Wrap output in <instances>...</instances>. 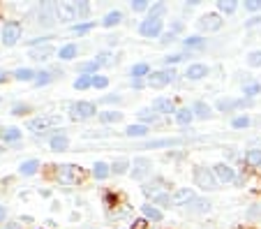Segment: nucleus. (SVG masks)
<instances>
[{"mask_svg":"<svg viewBox=\"0 0 261 229\" xmlns=\"http://www.w3.org/2000/svg\"><path fill=\"white\" fill-rule=\"evenodd\" d=\"M173 79H176V70L167 67V70H160V72H150L146 84L150 86V88H164V86H169Z\"/></svg>","mask_w":261,"mask_h":229,"instance_id":"1","label":"nucleus"},{"mask_svg":"<svg viewBox=\"0 0 261 229\" xmlns=\"http://www.w3.org/2000/svg\"><path fill=\"white\" fill-rule=\"evenodd\" d=\"M194 183L201 190H217V179L211 169H203V167H194Z\"/></svg>","mask_w":261,"mask_h":229,"instance_id":"2","label":"nucleus"},{"mask_svg":"<svg viewBox=\"0 0 261 229\" xmlns=\"http://www.w3.org/2000/svg\"><path fill=\"white\" fill-rule=\"evenodd\" d=\"M0 40L5 46H14L16 42L21 40V23L19 21H7L3 26V33H0Z\"/></svg>","mask_w":261,"mask_h":229,"instance_id":"3","label":"nucleus"},{"mask_svg":"<svg viewBox=\"0 0 261 229\" xmlns=\"http://www.w3.org/2000/svg\"><path fill=\"white\" fill-rule=\"evenodd\" d=\"M69 111H72L74 120H88V118H93V116L97 114V109H95L93 102H86V100L74 102V105L69 107Z\"/></svg>","mask_w":261,"mask_h":229,"instance_id":"4","label":"nucleus"},{"mask_svg":"<svg viewBox=\"0 0 261 229\" xmlns=\"http://www.w3.org/2000/svg\"><path fill=\"white\" fill-rule=\"evenodd\" d=\"M222 26H224V21H222L220 12H208V14H203L201 21H199V30H203V33H217Z\"/></svg>","mask_w":261,"mask_h":229,"instance_id":"5","label":"nucleus"},{"mask_svg":"<svg viewBox=\"0 0 261 229\" xmlns=\"http://www.w3.org/2000/svg\"><path fill=\"white\" fill-rule=\"evenodd\" d=\"M56 176H58V183L74 185L81 179V171H79V167H74V165H63V167H58V174Z\"/></svg>","mask_w":261,"mask_h":229,"instance_id":"6","label":"nucleus"},{"mask_svg":"<svg viewBox=\"0 0 261 229\" xmlns=\"http://www.w3.org/2000/svg\"><path fill=\"white\" fill-rule=\"evenodd\" d=\"M162 19H146L139 23V33H141L143 37H160L162 35Z\"/></svg>","mask_w":261,"mask_h":229,"instance_id":"7","label":"nucleus"},{"mask_svg":"<svg viewBox=\"0 0 261 229\" xmlns=\"http://www.w3.org/2000/svg\"><path fill=\"white\" fill-rule=\"evenodd\" d=\"M54 21H58V5L54 3H44L37 12V23L40 26H51Z\"/></svg>","mask_w":261,"mask_h":229,"instance_id":"8","label":"nucleus"},{"mask_svg":"<svg viewBox=\"0 0 261 229\" xmlns=\"http://www.w3.org/2000/svg\"><path fill=\"white\" fill-rule=\"evenodd\" d=\"M213 174H215L217 183H231V181H236V171H233V167L227 165V162H217V165L213 167Z\"/></svg>","mask_w":261,"mask_h":229,"instance_id":"9","label":"nucleus"},{"mask_svg":"<svg viewBox=\"0 0 261 229\" xmlns=\"http://www.w3.org/2000/svg\"><path fill=\"white\" fill-rule=\"evenodd\" d=\"M132 167H134V171H132V179H137V181H143V179H148L150 176V160L148 158H134L132 160Z\"/></svg>","mask_w":261,"mask_h":229,"instance_id":"10","label":"nucleus"},{"mask_svg":"<svg viewBox=\"0 0 261 229\" xmlns=\"http://www.w3.org/2000/svg\"><path fill=\"white\" fill-rule=\"evenodd\" d=\"M60 116H37V118L28 120V130H46L51 125H58L60 123Z\"/></svg>","mask_w":261,"mask_h":229,"instance_id":"11","label":"nucleus"},{"mask_svg":"<svg viewBox=\"0 0 261 229\" xmlns=\"http://www.w3.org/2000/svg\"><path fill=\"white\" fill-rule=\"evenodd\" d=\"M208 65H203V63H192V65H188V70H185V77H188L190 81H201V79H206L208 77Z\"/></svg>","mask_w":261,"mask_h":229,"instance_id":"12","label":"nucleus"},{"mask_svg":"<svg viewBox=\"0 0 261 229\" xmlns=\"http://www.w3.org/2000/svg\"><path fill=\"white\" fill-rule=\"evenodd\" d=\"M54 54H56V46L54 44H42V46H37V49H30V58L37 60V63L49 60Z\"/></svg>","mask_w":261,"mask_h":229,"instance_id":"13","label":"nucleus"},{"mask_svg":"<svg viewBox=\"0 0 261 229\" xmlns=\"http://www.w3.org/2000/svg\"><path fill=\"white\" fill-rule=\"evenodd\" d=\"M49 146H51V150H56V153H63V150L69 148V137L63 135V132H54V137L49 139Z\"/></svg>","mask_w":261,"mask_h":229,"instance_id":"14","label":"nucleus"},{"mask_svg":"<svg viewBox=\"0 0 261 229\" xmlns=\"http://www.w3.org/2000/svg\"><path fill=\"white\" fill-rule=\"evenodd\" d=\"M58 19L60 21L76 19V3H58Z\"/></svg>","mask_w":261,"mask_h":229,"instance_id":"15","label":"nucleus"},{"mask_svg":"<svg viewBox=\"0 0 261 229\" xmlns=\"http://www.w3.org/2000/svg\"><path fill=\"white\" fill-rule=\"evenodd\" d=\"M150 109H153L155 114H173V102L169 100V97H155V100L150 102Z\"/></svg>","mask_w":261,"mask_h":229,"instance_id":"16","label":"nucleus"},{"mask_svg":"<svg viewBox=\"0 0 261 229\" xmlns=\"http://www.w3.org/2000/svg\"><path fill=\"white\" fill-rule=\"evenodd\" d=\"M206 37L203 35H192V37H188V40H182V46H185V51H201V49H206Z\"/></svg>","mask_w":261,"mask_h":229,"instance_id":"17","label":"nucleus"},{"mask_svg":"<svg viewBox=\"0 0 261 229\" xmlns=\"http://www.w3.org/2000/svg\"><path fill=\"white\" fill-rule=\"evenodd\" d=\"M197 199V194H194V190H190V188H180L176 194H173V204H178V206H188L190 201H194Z\"/></svg>","mask_w":261,"mask_h":229,"instance_id":"18","label":"nucleus"},{"mask_svg":"<svg viewBox=\"0 0 261 229\" xmlns=\"http://www.w3.org/2000/svg\"><path fill=\"white\" fill-rule=\"evenodd\" d=\"M192 114H194V118H199V120H211L213 118V109H211V105H206V102H194V107H192Z\"/></svg>","mask_w":261,"mask_h":229,"instance_id":"19","label":"nucleus"},{"mask_svg":"<svg viewBox=\"0 0 261 229\" xmlns=\"http://www.w3.org/2000/svg\"><path fill=\"white\" fill-rule=\"evenodd\" d=\"M182 139H178V137H173V139H155V141H148L146 148L148 150H158V148H171V146H180Z\"/></svg>","mask_w":261,"mask_h":229,"instance_id":"20","label":"nucleus"},{"mask_svg":"<svg viewBox=\"0 0 261 229\" xmlns=\"http://www.w3.org/2000/svg\"><path fill=\"white\" fill-rule=\"evenodd\" d=\"M148 125H141V123H134V125H127V130H125V137H129V139H143V137H148Z\"/></svg>","mask_w":261,"mask_h":229,"instance_id":"21","label":"nucleus"},{"mask_svg":"<svg viewBox=\"0 0 261 229\" xmlns=\"http://www.w3.org/2000/svg\"><path fill=\"white\" fill-rule=\"evenodd\" d=\"M37 169H40V160H37V158L23 160V162L19 165V174L21 176H35V174H37Z\"/></svg>","mask_w":261,"mask_h":229,"instance_id":"22","label":"nucleus"},{"mask_svg":"<svg viewBox=\"0 0 261 229\" xmlns=\"http://www.w3.org/2000/svg\"><path fill=\"white\" fill-rule=\"evenodd\" d=\"M261 93V81H254V79H245L243 81V95H245L247 100H252L254 95Z\"/></svg>","mask_w":261,"mask_h":229,"instance_id":"23","label":"nucleus"},{"mask_svg":"<svg viewBox=\"0 0 261 229\" xmlns=\"http://www.w3.org/2000/svg\"><path fill=\"white\" fill-rule=\"evenodd\" d=\"M109 174H111V165H109V162H104V160H97V162L93 165V176L97 181L109 179Z\"/></svg>","mask_w":261,"mask_h":229,"instance_id":"24","label":"nucleus"},{"mask_svg":"<svg viewBox=\"0 0 261 229\" xmlns=\"http://www.w3.org/2000/svg\"><path fill=\"white\" fill-rule=\"evenodd\" d=\"M211 201L208 199H194V201H190L188 206H185V209H188V213H208V211H211Z\"/></svg>","mask_w":261,"mask_h":229,"instance_id":"25","label":"nucleus"},{"mask_svg":"<svg viewBox=\"0 0 261 229\" xmlns=\"http://www.w3.org/2000/svg\"><path fill=\"white\" fill-rule=\"evenodd\" d=\"M148 74H150V65L148 63H137V65H132V70H129V77H132L134 81H141L143 77L148 79Z\"/></svg>","mask_w":261,"mask_h":229,"instance_id":"26","label":"nucleus"},{"mask_svg":"<svg viewBox=\"0 0 261 229\" xmlns=\"http://www.w3.org/2000/svg\"><path fill=\"white\" fill-rule=\"evenodd\" d=\"M76 54H79V46H76V44H65V46H60V49H58V58L65 60V63L74 60V58H76Z\"/></svg>","mask_w":261,"mask_h":229,"instance_id":"27","label":"nucleus"},{"mask_svg":"<svg viewBox=\"0 0 261 229\" xmlns=\"http://www.w3.org/2000/svg\"><path fill=\"white\" fill-rule=\"evenodd\" d=\"M99 67H102V65H99L95 58H93V60H86V63H79V65H76V70H79L81 74H88V77H95V74H97V70H99Z\"/></svg>","mask_w":261,"mask_h":229,"instance_id":"28","label":"nucleus"},{"mask_svg":"<svg viewBox=\"0 0 261 229\" xmlns=\"http://www.w3.org/2000/svg\"><path fill=\"white\" fill-rule=\"evenodd\" d=\"M120 21H123V12L114 10V12H107V14H104L102 26H104V28H114V26H118Z\"/></svg>","mask_w":261,"mask_h":229,"instance_id":"29","label":"nucleus"},{"mask_svg":"<svg viewBox=\"0 0 261 229\" xmlns=\"http://www.w3.org/2000/svg\"><path fill=\"white\" fill-rule=\"evenodd\" d=\"M173 120H176L178 125H190L194 120V114H192V109H188V107H182V109H178V111H173Z\"/></svg>","mask_w":261,"mask_h":229,"instance_id":"30","label":"nucleus"},{"mask_svg":"<svg viewBox=\"0 0 261 229\" xmlns=\"http://www.w3.org/2000/svg\"><path fill=\"white\" fill-rule=\"evenodd\" d=\"M243 160H245L247 167H261V148H250V150H245Z\"/></svg>","mask_w":261,"mask_h":229,"instance_id":"31","label":"nucleus"},{"mask_svg":"<svg viewBox=\"0 0 261 229\" xmlns=\"http://www.w3.org/2000/svg\"><path fill=\"white\" fill-rule=\"evenodd\" d=\"M129 167H132V160H127V158H116L114 162H111V171H114V174H118V176L125 174Z\"/></svg>","mask_w":261,"mask_h":229,"instance_id":"32","label":"nucleus"},{"mask_svg":"<svg viewBox=\"0 0 261 229\" xmlns=\"http://www.w3.org/2000/svg\"><path fill=\"white\" fill-rule=\"evenodd\" d=\"M167 12H169L167 3H155V5H150V10H148V19H162Z\"/></svg>","mask_w":261,"mask_h":229,"instance_id":"33","label":"nucleus"},{"mask_svg":"<svg viewBox=\"0 0 261 229\" xmlns=\"http://www.w3.org/2000/svg\"><path fill=\"white\" fill-rule=\"evenodd\" d=\"M143 218H148V220H155V222H160V220L164 218V213L160 209H155V204H148V206H143Z\"/></svg>","mask_w":261,"mask_h":229,"instance_id":"34","label":"nucleus"},{"mask_svg":"<svg viewBox=\"0 0 261 229\" xmlns=\"http://www.w3.org/2000/svg\"><path fill=\"white\" fill-rule=\"evenodd\" d=\"M35 77H37V72L30 70V67H19V70H14L16 81H35Z\"/></svg>","mask_w":261,"mask_h":229,"instance_id":"35","label":"nucleus"},{"mask_svg":"<svg viewBox=\"0 0 261 229\" xmlns=\"http://www.w3.org/2000/svg\"><path fill=\"white\" fill-rule=\"evenodd\" d=\"M74 88H76V90H88V88H93V77H88V74L76 77V79H74Z\"/></svg>","mask_w":261,"mask_h":229,"instance_id":"36","label":"nucleus"},{"mask_svg":"<svg viewBox=\"0 0 261 229\" xmlns=\"http://www.w3.org/2000/svg\"><path fill=\"white\" fill-rule=\"evenodd\" d=\"M99 120H102V123H120V120H123V114H120V111H102V114H99Z\"/></svg>","mask_w":261,"mask_h":229,"instance_id":"37","label":"nucleus"},{"mask_svg":"<svg viewBox=\"0 0 261 229\" xmlns=\"http://www.w3.org/2000/svg\"><path fill=\"white\" fill-rule=\"evenodd\" d=\"M51 81H54V74H51V72H46V70H42V72H37V77H35L33 84L35 86H49Z\"/></svg>","mask_w":261,"mask_h":229,"instance_id":"38","label":"nucleus"},{"mask_svg":"<svg viewBox=\"0 0 261 229\" xmlns=\"http://www.w3.org/2000/svg\"><path fill=\"white\" fill-rule=\"evenodd\" d=\"M250 125H252L250 116H236V118L231 120V128L233 130H245V128H250Z\"/></svg>","mask_w":261,"mask_h":229,"instance_id":"39","label":"nucleus"},{"mask_svg":"<svg viewBox=\"0 0 261 229\" xmlns=\"http://www.w3.org/2000/svg\"><path fill=\"white\" fill-rule=\"evenodd\" d=\"M139 120H141V125L155 123V120H158V116H155L153 109H139Z\"/></svg>","mask_w":261,"mask_h":229,"instance_id":"40","label":"nucleus"},{"mask_svg":"<svg viewBox=\"0 0 261 229\" xmlns=\"http://www.w3.org/2000/svg\"><path fill=\"white\" fill-rule=\"evenodd\" d=\"M153 204L169 206V204H173V197L169 192H158V194H153Z\"/></svg>","mask_w":261,"mask_h":229,"instance_id":"41","label":"nucleus"},{"mask_svg":"<svg viewBox=\"0 0 261 229\" xmlns=\"http://www.w3.org/2000/svg\"><path fill=\"white\" fill-rule=\"evenodd\" d=\"M190 51H185V54H171V56H167L164 58V65H176V63H182V60H188L190 58Z\"/></svg>","mask_w":261,"mask_h":229,"instance_id":"42","label":"nucleus"},{"mask_svg":"<svg viewBox=\"0 0 261 229\" xmlns=\"http://www.w3.org/2000/svg\"><path fill=\"white\" fill-rule=\"evenodd\" d=\"M21 139V130L19 128H7L3 132V141H19Z\"/></svg>","mask_w":261,"mask_h":229,"instance_id":"43","label":"nucleus"},{"mask_svg":"<svg viewBox=\"0 0 261 229\" xmlns=\"http://www.w3.org/2000/svg\"><path fill=\"white\" fill-rule=\"evenodd\" d=\"M93 28H95V21H88V23H76V26H72V30L76 33V35H86V33H90Z\"/></svg>","mask_w":261,"mask_h":229,"instance_id":"44","label":"nucleus"},{"mask_svg":"<svg viewBox=\"0 0 261 229\" xmlns=\"http://www.w3.org/2000/svg\"><path fill=\"white\" fill-rule=\"evenodd\" d=\"M247 65L250 67H261V51H250L247 54Z\"/></svg>","mask_w":261,"mask_h":229,"instance_id":"45","label":"nucleus"},{"mask_svg":"<svg viewBox=\"0 0 261 229\" xmlns=\"http://www.w3.org/2000/svg\"><path fill=\"white\" fill-rule=\"evenodd\" d=\"M107 86H109V79H107V77H102V74H95V77H93V88L102 90V88H107Z\"/></svg>","mask_w":261,"mask_h":229,"instance_id":"46","label":"nucleus"},{"mask_svg":"<svg viewBox=\"0 0 261 229\" xmlns=\"http://www.w3.org/2000/svg\"><path fill=\"white\" fill-rule=\"evenodd\" d=\"M236 3H220V5H217V10L222 12V14H233V12H236Z\"/></svg>","mask_w":261,"mask_h":229,"instance_id":"47","label":"nucleus"},{"mask_svg":"<svg viewBox=\"0 0 261 229\" xmlns=\"http://www.w3.org/2000/svg\"><path fill=\"white\" fill-rule=\"evenodd\" d=\"M88 12H90L88 3H76V16H86Z\"/></svg>","mask_w":261,"mask_h":229,"instance_id":"48","label":"nucleus"},{"mask_svg":"<svg viewBox=\"0 0 261 229\" xmlns=\"http://www.w3.org/2000/svg\"><path fill=\"white\" fill-rule=\"evenodd\" d=\"M132 10L134 12H143V10H150V5H148L146 0H137V3H132Z\"/></svg>","mask_w":261,"mask_h":229,"instance_id":"49","label":"nucleus"},{"mask_svg":"<svg viewBox=\"0 0 261 229\" xmlns=\"http://www.w3.org/2000/svg\"><path fill=\"white\" fill-rule=\"evenodd\" d=\"M245 10L247 12H261V3L259 0H250V3H245Z\"/></svg>","mask_w":261,"mask_h":229,"instance_id":"50","label":"nucleus"},{"mask_svg":"<svg viewBox=\"0 0 261 229\" xmlns=\"http://www.w3.org/2000/svg\"><path fill=\"white\" fill-rule=\"evenodd\" d=\"M180 30H182V23H180V21H173V23L169 26V33H171V35H178Z\"/></svg>","mask_w":261,"mask_h":229,"instance_id":"51","label":"nucleus"},{"mask_svg":"<svg viewBox=\"0 0 261 229\" xmlns=\"http://www.w3.org/2000/svg\"><path fill=\"white\" fill-rule=\"evenodd\" d=\"M254 26H261V14L259 16H252L250 21H245V28H254Z\"/></svg>","mask_w":261,"mask_h":229,"instance_id":"52","label":"nucleus"},{"mask_svg":"<svg viewBox=\"0 0 261 229\" xmlns=\"http://www.w3.org/2000/svg\"><path fill=\"white\" fill-rule=\"evenodd\" d=\"M171 42H176V35H171V33H164L162 40H160V44H171Z\"/></svg>","mask_w":261,"mask_h":229,"instance_id":"53","label":"nucleus"},{"mask_svg":"<svg viewBox=\"0 0 261 229\" xmlns=\"http://www.w3.org/2000/svg\"><path fill=\"white\" fill-rule=\"evenodd\" d=\"M102 102H104V105H111V102H114V105H118L120 95H114V97H111V95H107V97H102Z\"/></svg>","mask_w":261,"mask_h":229,"instance_id":"54","label":"nucleus"},{"mask_svg":"<svg viewBox=\"0 0 261 229\" xmlns=\"http://www.w3.org/2000/svg\"><path fill=\"white\" fill-rule=\"evenodd\" d=\"M23 111H28V107H14V109H12V114H14V116H21V114H23Z\"/></svg>","mask_w":261,"mask_h":229,"instance_id":"55","label":"nucleus"},{"mask_svg":"<svg viewBox=\"0 0 261 229\" xmlns=\"http://www.w3.org/2000/svg\"><path fill=\"white\" fill-rule=\"evenodd\" d=\"M132 229H146V220H137V222L132 224Z\"/></svg>","mask_w":261,"mask_h":229,"instance_id":"56","label":"nucleus"},{"mask_svg":"<svg viewBox=\"0 0 261 229\" xmlns=\"http://www.w3.org/2000/svg\"><path fill=\"white\" fill-rule=\"evenodd\" d=\"M5 218H7V209H5V206H0V222H3Z\"/></svg>","mask_w":261,"mask_h":229,"instance_id":"57","label":"nucleus"},{"mask_svg":"<svg viewBox=\"0 0 261 229\" xmlns=\"http://www.w3.org/2000/svg\"><path fill=\"white\" fill-rule=\"evenodd\" d=\"M5 77H7V72H5V70H0V81H5Z\"/></svg>","mask_w":261,"mask_h":229,"instance_id":"58","label":"nucleus"},{"mask_svg":"<svg viewBox=\"0 0 261 229\" xmlns=\"http://www.w3.org/2000/svg\"><path fill=\"white\" fill-rule=\"evenodd\" d=\"M0 105H3V95H0Z\"/></svg>","mask_w":261,"mask_h":229,"instance_id":"59","label":"nucleus"},{"mask_svg":"<svg viewBox=\"0 0 261 229\" xmlns=\"http://www.w3.org/2000/svg\"><path fill=\"white\" fill-rule=\"evenodd\" d=\"M0 33H3V26H0Z\"/></svg>","mask_w":261,"mask_h":229,"instance_id":"60","label":"nucleus"},{"mask_svg":"<svg viewBox=\"0 0 261 229\" xmlns=\"http://www.w3.org/2000/svg\"><path fill=\"white\" fill-rule=\"evenodd\" d=\"M0 150H3V146H0Z\"/></svg>","mask_w":261,"mask_h":229,"instance_id":"61","label":"nucleus"},{"mask_svg":"<svg viewBox=\"0 0 261 229\" xmlns=\"http://www.w3.org/2000/svg\"><path fill=\"white\" fill-rule=\"evenodd\" d=\"M259 169H261V167H259Z\"/></svg>","mask_w":261,"mask_h":229,"instance_id":"62","label":"nucleus"}]
</instances>
